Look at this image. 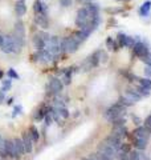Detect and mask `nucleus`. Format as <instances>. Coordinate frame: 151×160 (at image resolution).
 Listing matches in <instances>:
<instances>
[{
	"mask_svg": "<svg viewBox=\"0 0 151 160\" xmlns=\"http://www.w3.org/2000/svg\"><path fill=\"white\" fill-rule=\"evenodd\" d=\"M114 2H119V3H125V2H130V0H114Z\"/></svg>",
	"mask_w": 151,
	"mask_h": 160,
	"instance_id": "33",
	"label": "nucleus"
},
{
	"mask_svg": "<svg viewBox=\"0 0 151 160\" xmlns=\"http://www.w3.org/2000/svg\"><path fill=\"white\" fill-rule=\"evenodd\" d=\"M28 135H29V138L32 139V142L33 143H37L39 142V139H40V133H39V129L32 126V127H29V131H28Z\"/></svg>",
	"mask_w": 151,
	"mask_h": 160,
	"instance_id": "18",
	"label": "nucleus"
},
{
	"mask_svg": "<svg viewBox=\"0 0 151 160\" xmlns=\"http://www.w3.org/2000/svg\"><path fill=\"white\" fill-rule=\"evenodd\" d=\"M4 140H6V139H4V138L2 136V133H0V147H2L3 144H4Z\"/></svg>",
	"mask_w": 151,
	"mask_h": 160,
	"instance_id": "31",
	"label": "nucleus"
},
{
	"mask_svg": "<svg viewBox=\"0 0 151 160\" xmlns=\"http://www.w3.org/2000/svg\"><path fill=\"white\" fill-rule=\"evenodd\" d=\"M21 140H23V144H24V149H25V153H31L33 151V142H32V139L29 138V135L28 132L27 133H23V136H21Z\"/></svg>",
	"mask_w": 151,
	"mask_h": 160,
	"instance_id": "14",
	"label": "nucleus"
},
{
	"mask_svg": "<svg viewBox=\"0 0 151 160\" xmlns=\"http://www.w3.org/2000/svg\"><path fill=\"white\" fill-rule=\"evenodd\" d=\"M21 111H23V107L20 106V104H16V106H15V108H13V113H12V116H13V118H15V116H17V115L21 113Z\"/></svg>",
	"mask_w": 151,
	"mask_h": 160,
	"instance_id": "26",
	"label": "nucleus"
},
{
	"mask_svg": "<svg viewBox=\"0 0 151 160\" xmlns=\"http://www.w3.org/2000/svg\"><path fill=\"white\" fill-rule=\"evenodd\" d=\"M134 133V136H140V138H147L150 139L151 138V131L147 128V127H144V126H140L138 127L135 131L133 132Z\"/></svg>",
	"mask_w": 151,
	"mask_h": 160,
	"instance_id": "17",
	"label": "nucleus"
},
{
	"mask_svg": "<svg viewBox=\"0 0 151 160\" xmlns=\"http://www.w3.org/2000/svg\"><path fill=\"white\" fill-rule=\"evenodd\" d=\"M112 124H113V127H117V126H123L125 124V119L121 116V118H118V119H115L114 122H112Z\"/></svg>",
	"mask_w": 151,
	"mask_h": 160,
	"instance_id": "25",
	"label": "nucleus"
},
{
	"mask_svg": "<svg viewBox=\"0 0 151 160\" xmlns=\"http://www.w3.org/2000/svg\"><path fill=\"white\" fill-rule=\"evenodd\" d=\"M11 87H12V79L9 78V79L3 80V86H2V88H0V91H2V92H7V91L11 89Z\"/></svg>",
	"mask_w": 151,
	"mask_h": 160,
	"instance_id": "21",
	"label": "nucleus"
},
{
	"mask_svg": "<svg viewBox=\"0 0 151 160\" xmlns=\"http://www.w3.org/2000/svg\"><path fill=\"white\" fill-rule=\"evenodd\" d=\"M95 156L98 158V160H110L109 158H106V156H103L102 153H99V152H95Z\"/></svg>",
	"mask_w": 151,
	"mask_h": 160,
	"instance_id": "28",
	"label": "nucleus"
},
{
	"mask_svg": "<svg viewBox=\"0 0 151 160\" xmlns=\"http://www.w3.org/2000/svg\"><path fill=\"white\" fill-rule=\"evenodd\" d=\"M76 72V68L74 67H70V68H66L65 71L62 72V83L64 86H68V84L72 83V78H73V73Z\"/></svg>",
	"mask_w": 151,
	"mask_h": 160,
	"instance_id": "15",
	"label": "nucleus"
},
{
	"mask_svg": "<svg viewBox=\"0 0 151 160\" xmlns=\"http://www.w3.org/2000/svg\"><path fill=\"white\" fill-rule=\"evenodd\" d=\"M20 2H25V0H20Z\"/></svg>",
	"mask_w": 151,
	"mask_h": 160,
	"instance_id": "36",
	"label": "nucleus"
},
{
	"mask_svg": "<svg viewBox=\"0 0 151 160\" xmlns=\"http://www.w3.org/2000/svg\"><path fill=\"white\" fill-rule=\"evenodd\" d=\"M13 142H15V146H16V148H17V151L20 152V155H23L25 153V149H24V144H23V140H21V138H15L13 139Z\"/></svg>",
	"mask_w": 151,
	"mask_h": 160,
	"instance_id": "20",
	"label": "nucleus"
},
{
	"mask_svg": "<svg viewBox=\"0 0 151 160\" xmlns=\"http://www.w3.org/2000/svg\"><path fill=\"white\" fill-rule=\"evenodd\" d=\"M44 120H45V126H47V127H49L50 124H52V122H53L52 113H50V112H48V113H47V116L44 118Z\"/></svg>",
	"mask_w": 151,
	"mask_h": 160,
	"instance_id": "24",
	"label": "nucleus"
},
{
	"mask_svg": "<svg viewBox=\"0 0 151 160\" xmlns=\"http://www.w3.org/2000/svg\"><path fill=\"white\" fill-rule=\"evenodd\" d=\"M7 103H8V104H12V103H13V99H8Z\"/></svg>",
	"mask_w": 151,
	"mask_h": 160,
	"instance_id": "34",
	"label": "nucleus"
},
{
	"mask_svg": "<svg viewBox=\"0 0 151 160\" xmlns=\"http://www.w3.org/2000/svg\"><path fill=\"white\" fill-rule=\"evenodd\" d=\"M15 36H17L20 39L25 40V27H24V23L21 20H17L13 26V32H12Z\"/></svg>",
	"mask_w": 151,
	"mask_h": 160,
	"instance_id": "10",
	"label": "nucleus"
},
{
	"mask_svg": "<svg viewBox=\"0 0 151 160\" xmlns=\"http://www.w3.org/2000/svg\"><path fill=\"white\" fill-rule=\"evenodd\" d=\"M125 109H126V107L117 102L115 104H113L112 107H109L106 111H105L103 116H105V119H106L108 122L112 123V122H114L115 119H118V118L122 116V113H123Z\"/></svg>",
	"mask_w": 151,
	"mask_h": 160,
	"instance_id": "4",
	"label": "nucleus"
},
{
	"mask_svg": "<svg viewBox=\"0 0 151 160\" xmlns=\"http://www.w3.org/2000/svg\"><path fill=\"white\" fill-rule=\"evenodd\" d=\"M62 88H64V83H62V80L58 78H52L47 84L48 92L52 95H58L62 91Z\"/></svg>",
	"mask_w": 151,
	"mask_h": 160,
	"instance_id": "6",
	"label": "nucleus"
},
{
	"mask_svg": "<svg viewBox=\"0 0 151 160\" xmlns=\"http://www.w3.org/2000/svg\"><path fill=\"white\" fill-rule=\"evenodd\" d=\"M118 160H130V155L129 152H117Z\"/></svg>",
	"mask_w": 151,
	"mask_h": 160,
	"instance_id": "23",
	"label": "nucleus"
},
{
	"mask_svg": "<svg viewBox=\"0 0 151 160\" xmlns=\"http://www.w3.org/2000/svg\"><path fill=\"white\" fill-rule=\"evenodd\" d=\"M144 127H147L150 131H151V115H149L147 118H146V120H144V124H143Z\"/></svg>",
	"mask_w": 151,
	"mask_h": 160,
	"instance_id": "27",
	"label": "nucleus"
},
{
	"mask_svg": "<svg viewBox=\"0 0 151 160\" xmlns=\"http://www.w3.org/2000/svg\"><path fill=\"white\" fill-rule=\"evenodd\" d=\"M32 60L33 62H36V63L48 64L50 62H53L54 58H53V55L48 51V49H40V51H36V53L32 55Z\"/></svg>",
	"mask_w": 151,
	"mask_h": 160,
	"instance_id": "5",
	"label": "nucleus"
},
{
	"mask_svg": "<svg viewBox=\"0 0 151 160\" xmlns=\"http://www.w3.org/2000/svg\"><path fill=\"white\" fill-rule=\"evenodd\" d=\"M0 48L4 53H20L23 49V46L13 39L12 33H7L3 35V44Z\"/></svg>",
	"mask_w": 151,
	"mask_h": 160,
	"instance_id": "1",
	"label": "nucleus"
},
{
	"mask_svg": "<svg viewBox=\"0 0 151 160\" xmlns=\"http://www.w3.org/2000/svg\"><path fill=\"white\" fill-rule=\"evenodd\" d=\"M32 43H33V47L36 51H40V49H45V46H47V43H45V40L40 36V33L36 32L33 35L32 38Z\"/></svg>",
	"mask_w": 151,
	"mask_h": 160,
	"instance_id": "13",
	"label": "nucleus"
},
{
	"mask_svg": "<svg viewBox=\"0 0 151 160\" xmlns=\"http://www.w3.org/2000/svg\"><path fill=\"white\" fill-rule=\"evenodd\" d=\"M49 108L50 107H48L47 104H43V106H40L36 111H34V113H33V119L36 120V122H40V120H43L45 116H47V113L49 112Z\"/></svg>",
	"mask_w": 151,
	"mask_h": 160,
	"instance_id": "11",
	"label": "nucleus"
},
{
	"mask_svg": "<svg viewBox=\"0 0 151 160\" xmlns=\"http://www.w3.org/2000/svg\"><path fill=\"white\" fill-rule=\"evenodd\" d=\"M4 76V75H3V71H2V69H0V79H2Z\"/></svg>",
	"mask_w": 151,
	"mask_h": 160,
	"instance_id": "35",
	"label": "nucleus"
},
{
	"mask_svg": "<svg viewBox=\"0 0 151 160\" xmlns=\"http://www.w3.org/2000/svg\"><path fill=\"white\" fill-rule=\"evenodd\" d=\"M81 44L82 43L74 35H68V36H64L61 40V51L62 53H74Z\"/></svg>",
	"mask_w": 151,
	"mask_h": 160,
	"instance_id": "2",
	"label": "nucleus"
},
{
	"mask_svg": "<svg viewBox=\"0 0 151 160\" xmlns=\"http://www.w3.org/2000/svg\"><path fill=\"white\" fill-rule=\"evenodd\" d=\"M126 132H127V129H126V126H125V124H123V126L113 127V131H112V133L117 135V136H119V138H122L123 135H126Z\"/></svg>",
	"mask_w": 151,
	"mask_h": 160,
	"instance_id": "19",
	"label": "nucleus"
},
{
	"mask_svg": "<svg viewBox=\"0 0 151 160\" xmlns=\"http://www.w3.org/2000/svg\"><path fill=\"white\" fill-rule=\"evenodd\" d=\"M4 144H6V149H7V153H8V158L15 159V160H19L21 158V155L17 151L16 146H15V142L13 139H6L4 140Z\"/></svg>",
	"mask_w": 151,
	"mask_h": 160,
	"instance_id": "8",
	"label": "nucleus"
},
{
	"mask_svg": "<svg viewBox=\"0 0 151 160\" xmlns=\"http://www.w3.org/2000/svg\"><path fill=\"white\" fill-rule=\"evenodd\" d=\"M122 138H119V136H117V135H114V133H110L109 136L105 139V142H106L108 144H110L115 151H119V148H121V146H122V140H121Z\"/></svg>",
	"mask_w": 151,
	"mask_h": 160,
	"instance_id": "9",
	"label": "nucleus"
},
{
	"mask_svg": "<svg viewBox=\"0 0 151 160\" xmlns=\"http://www.w3.org/2000/svg\"><path fill=\"white\" fill-rule=\"evenodd\" d=\"M143 96L140 95L135 88H129L127 92H126L125 95H122L119 99H118V103H121L122 106L125 107H131L134 106L137 102H139L140 99H142Z\"/></svg>",
	"mask_w": 151,
	"mask_h": 160,
	"instance_id": "3",
	"label": "nucleus"
},
{
	"mask_svg": "<svg viewBox=\"0 0 151 160\" xmlns=\"http://www.w3.org/2000/svg\"><path fill=\"white\" fill-rule=\"evenodd\" d=\"M2 44H3V35L0 33V47H2Z\"/></svg>",
	"mask_w": 151,
	"mask_h": 160,
	"instance_id": "32",
	"label": "nucleus"
},
{
	"mask_svg": "<svg viewBox=\"0 0 151 160\" xmlns=\"http://www.w3.org/2000/svg\"><path fill=\"white\" fill-rule=\"evenodd\" d=\"M25 12H27V4H25V2L17 0V2L15 3V13H16V16L21 18L25 15Z\"/></svg>",
	"mask_w": 151,
	"mask_h": 160,
	"instance_id": "16",
	"label": "nucleus"
},
{
	"mask_svg": "<svg viewBox=\"0 0 151 160\" xmlns=\"http://www.w3.org/2000/svg\"><path fill=\"white\" fill-rule=\"evenodd\" d=\"M82 160H98V158L95 156V153H94V155H90L89 158H84Z\"/></svg>",
	"mask_w": 151,
	"mask_h": 160,
	"instance_id": "29",
	"label": "nucleus"
},
{
	"mask_svg": "<svg viewBox=\"0 0 151 160\" xmlns=\"http://www.w3.org/2000/svg\"><path fill=\"white\" fill-rule=\"evenodd\" d=\"M97 152H99V153H102L103 156H106V158H109L110 160H114V158L117 156V151L110 146V144H108L106 142H103L99 144L98 146V149H97Z\"/></svg>",
	"mask_w": 151,
	"mask_h": 160,
	"instance_id": "7",
	"label": "nucleus"
},
{
	"mask_svg": "<svg viewBox=\"0 0 151 160\" xmlns=\"http://www.w3.org/2000/svg\"><path fill=\"white\" fill-rule=\"evenodd\" d=\"M7 75H8V76L11 78V79H16V80H19V79H20L19 73H17L16 71H15L13 68H9V69H8V72H7Z\"/></svg>",
	"mask_w": 151,
	"mask_h": 160,
	"instance_id": "22",
	"label": "nucleus"
},
{
	"mask_svg": "<svg viewBox=\"0 0 151 160\" xmlns=\"http://www.w3.org/2000/svg\"><path fill=\"white\" fill-rule=\"evenodd\" d=\"M4 99H6V92H2V91H0V104L4 102Z\"/></svg>",
	"mask_w": 151,
	"mask_h": 160,
	"instance_id": "30",
	"label": "nucleus"
},
{
	"mask_svg": "<svg viewBox=\"0 0 151 160\" xmlns=\"http://www.w3.org/2000/svg\"><path fill=\"white\" fill-rule=\"evenodd\" d=\"M149 140L150 139H147V138L134 136V147H135V149H138V151H144V149L147 148Z\"/></svg>",
	"mask_w": 151,
	"mask_h": 160,
	"instance_id": "12",
	"label": "nucleus"
}]
</instances>
